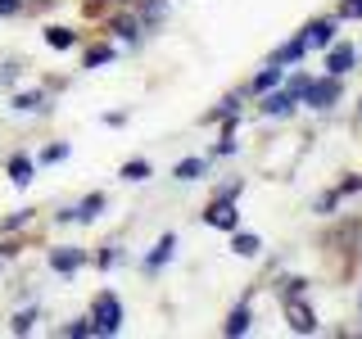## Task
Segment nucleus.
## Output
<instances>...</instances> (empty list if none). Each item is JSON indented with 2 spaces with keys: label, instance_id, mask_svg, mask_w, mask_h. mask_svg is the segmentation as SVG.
Segmentation results:
<instances>
[{
  "label": "nucleus",
  "instance_id": "obj_1",
  "mask_svg": "<svg viewBox=\"0 0 362 339\" xmlns=\"http://www.w3.org/2000/svg\"><path fill=\"white\" fill-rule=\"evenodd\" d=\"M90 321H95V331L100 335H118L122 331V303H118V294H95V303H90Z\"/></svg>",
  "mask_w": 362,
  "mask_h": 339
},
{
  "label": "nucleus",
  "instance_id": "obj_2",
  "mask_svg": "<svg viewBox=\"0 0 362 339\" xmlns=\"http://www.w3.org/2000/svg\"><path fill=\"white\" fill-rule=\"evenodd\" d=\"M204 222L209 226H218V231H235L240 226V208H235V199H226V195H218L204 208Z\"/></svg>",
  "mask_w": 362,
  "mask_h": 339
},
{
  "label": "nucleus",
  "instance_id": "obj_3",
  "mask_svg": "<svg viewBox=\"0 0 362 339\" xmlns=\"http://www.w3.org/2000/svg\"><path fill=\"white\" fill-rule=\"evenodd\" d=\"M339 100V77H322V82H308V90H303V105H313V109H331Z\"/></svg>",
  "mask_w": 362,
  "mask_h": 339
},
{
  "label": "nucleus",
  "instance_id": "obj_4",
  "mask_svg": "<svg viewBox=\"0 0 362 339\" xmlns=\"http://www.w3.org/2000/svg\"><path fill=\"white\" fill-rule=\"evenodd\" d=\"M286 321H290L294 335H313V331H317V312L299 299V294H294V299H286Z\"/></svg>",
  "mask_w": 362,
  "mask_h": 339
},
{
  "label": "nucleus",
  "instance_id": "obj_5",
  "mask_svg": "<svg viewBox=\"0 0 362 339\" xmlns=\"http://www.w3.org/2000/svg\"><path fill=\"white\" fill-rule=\"evenodd\" d=\"M82 263H86V254H82L77 244H64V249H54V254H50V267L59 271V276H73Z\"/></svg>",
  "mask_w": 362,
  "mask_h": 339
},
{
  "label": "nucleus",
  "instance_id": "obj_6",
  "mask_svg": "<svg viewBox=\"0 0 362 339\" xmlns=\"http://www.w3.org/2000/svg\"><path fill=\"white\" fill-rule=\"evenodd\" d=\"M267 113V118H290L294 113V95L290 90H263V105H258Z\"/></svg>",
  "mask_w": 362,
  "mask_h": 339
},
{
  "label": "nucleus",
  "instance_id": "obj_7",
  "mask_svg": "<svg viewBox=\"0 0 362 339\" xmlns=\"http://www.w3.org/2000/svg\"><path fill=\"white\" fill-rule=\"evenodd\" d=\"M299 37H303L308 50H322V45H331V37H335V23L331 18H317V23H308V28L299 32Z\"/></svg>",
  "mask_w": 362,
  "mask_h": 339
},
{
  "label": "nucleus",
  "instance_id": "obj_8",
  "mask_svg": "<svg viewBox=\"0 0 362 339\" xmlns=\"http://www.w3.org/2000/svg\"><path fill=\"white\" fill-rule=\"evenodd\" d=\"M354 59H358V54H354V45H335V50H331V54H326V73H335V77H344V73H349V68H354Z\"/></svg>",
  "mask_w": 362,
  "mask_h": 339
},
{
  "label": "nucleus",
  "instance_id": "obj_9",
  "mask_svg": "<svg viewBox=\"0 0 362 339\" xmlns=\"http://www.w3.org/2000/svg\"><path fill=\"white\" fill-rule=\"evenodd\" d=\"M303 54H308V45H303V37H294V41H286L276 54H272V64H276V68H290V64H299Z\"/></svg>",
  "mask_w": 362,
  "mask_h": 339
},
{
  "label": "nucleus",
  "instance_id": "obj_10",
  "mask_svg": "<svg viewBox=\"0 0 362 339\" xmlns=\"http://www.w3.org/2000/svg\"><path fill=\"white\" fill-rule=\"evenodd\" d=\"M173 249H177V235H163V240L150 249V258H145V271H158L168 258H173Z\"/></svg>",
  "mask_w": 362,
  "mask_h": 339
},
{
  "label": "nucleus",
  "instance_id": "obj_11",
  "mask_svg": "<svg viewBox=\"0 0 362 339\" xmlns=\"http://www.w3.org/2000/svg\"><path fill=\"white\" fill-rule=\"evenodd\" d=\"M105 213V195H86L82 208H73V222H95Z\"/></svg>",
  "mask_w": 362,
  "mask_h": 339
},
{
  "label": "nucleus",
  "instance_id": "obj_12",
  "mask_svg": "<svg viewBox=\"0 0 362 339\" xmlns=\"http://www.w3.org/2000/svg\"><path fill=\"white\" fill-rule=\"evenodd\" d=\"M45 45H50V50H73V45H77V32H68V28H45Z\"/></svg>",
  "mask_w": 362,
  "mask_h": 339
},
{
  "label": "nucleus",
  "instance_id": "obj_13",
  "mask_svg": "<svg viewBox=\"0 0 362 339\" xmlns=\"http://www.w3.org/2000/svg\"><path fill=\"white\" fill-rule=\"evenodd\" d=\"M231 249H235V254H240V258H258V249H263V240H258V235H240V226H235V240H231Z\"/></svg>",
  "mask_w": 362,
  "mask_h": 339
},
{
  "label": "nucleus",
  "instance_id": "obj_14",
  "mask_svg": "<svg viewBox=\"0 0 362 339\" xmlns=\"http://www.w3.org/2000/svg\"><path fill=\"white\" fill-rule=\"evenodd\" d=\"M14 109L18 113H41L45 109V95H41V90H18V95H14Z\"/></svg>",
  "mask_w": 362,
  "mask_h": 339
},
{
  "label": "nucleus",
  "instance_id": "obj_15",
  "mask_svg": "<svg viewBox=\"0 0 362 339\" xmlns=\"http://www.w3.org/2000/svg\"><path fill=\"white\" fill-rule=\"evenodd\" d=\"M9 181H14V186H28L32 181V158H23V154L9 158Z\"/></svg>",
  "mask_w": 362,
  "mask_h": 339
},
{
  "label": "nucleus",
  "instance_id": "obj_16",
  "mask_svg": "<svg viewBox=\"0 0 362 339\" xmlns=\"http://www.w3.org/2000/svg\"><path fill=\"white\" fill-rule=\"evenodd\" d=\"M245 331H249V308L240 303V308H231V316H226L222 335H245Z\"/></svg>",
  "mask_w": 362,
  "mask_h": 339
},
{
  "label": "nucleus",
  "instance_id": "obj_17",
  "mask_svg": "<svg viewBox=\"0 0 362 339\" xmlns=\"http://www.w3.org/2000/svg\"><path fill=\"white\" fill-rule=\"evenodd\" d=\"M281 73H286V68H276V64H267V68H263V73H258V77H254V90H258V95H263V90H272V86H281Z\"/></svg>",
  "mask_w": 362,
  "mask_h": 339
},
{
  "label": "nucleus",
  "instance_id": "obj_18",
  "mask_svg": "<svg viewBox=\"0 0 362 339\" xmlns=\"http://www.w3.org/2000/svg\"><path fill=\"white\" fill-rule=\"evenodd\" d=\"M109 28L118 32V37H127V41H136V32H141V18H136V14H118V18L109 23Z\"/></svg>",
  "mask_w": 362,
  "mask_h": 339
},
{
  "label": "nucleus",
  "instance_id": "obj_19",
  "mask_svg": "<svg viewBox=\"0 0 362 339\" xmlns=\"http://www.w3.org/2000/svg\"><path fill=\"white\" fill-rule=\"evenodd\" d=\"M173 177H177V181H195V177H204V158H181V163L173 167Z\"/></svg>",
  "mask_w": 362,
  "mask_h": 339
},
{
  "label": "nucleus",
  "instance_id": "obj_20",
  "mask_svg": "<svg viewBox=\"0 0 362 339\" xmlns=\"http://www.w3.org/2000/svg\"><path fill=\"white\" fill-rule=\"evenodd\" d=\"M64 335H68V339H86V335H100V331H95V321L77 316V321H68V326H64Z\"/></svg>",
  "mask_w": 362,
  "mask_h": 339
},
{
  "label": "nucleus",
  "instance_id": "obj_21",
  "mask_svg": "<svg viewBox=\"0 0 362 339\" xmlns=\"http://www.w3.org/2000/svg\"><path fill=\"white\" fill-rule=\"evenodd\" d=\"M150 177V163L145 158H132V163H122V181H145Z\"/></svg>",
  "mask_w": 362,
  "mask_h": 339
},
{
  "label": "nucleus",
  "instance_id": "obj_22",
  "mask_svg": "<svg viewBox=\"0 0 362 339\" xmlns=\"http://www.w3.org/2000/svg\"><path fill=\"white\" fill-rule=\"evenodd\" d=\"M109 59H113V45H90V50H86V68L109 64Z\"/></svg>",
  "mask_w": 362,
  "mask_h": 339
},
{
  "label": "nucleus",
  "instance_id": "obj_23",
  "mask_svg": "<svg viewBox=\"0 0 362 339\" xmlns=\"http://www.w3.org/2000/svg\"><path fill=\"white\" fill-rule=\"evenodd\" d=\"M308 82H313V77H308V73H294L286 90H290V95H294V100H303V90H308Z\"/></svg>",
  "mask_w": 362,
  "mask_h": 339
},
{
  "label": "nucleus",
  "instance_id": "obj_24",
  "mask_svg": "<svg viewBox=\"0 0 362 339\" xmlns=\"http://www.w3.org/2000/svg\"><path fill=\"white\" fill-rule=\"evenodd\" d=\"M59 158H68V145L59 141V145H45L41 150V163H59Z\"/></svg>",
  "mask_w": 362,
  "mask_h": 339
},
{
  "label": "nucleus",
  "instance_id": "obj_25",
  "mask_svg": "<svg viewBox=\"0 0 362 339\" xmlns=\"http://www.w3.org/2000/svg\"><path fill=\"white\" fill-rule=\"evenodd\" d=\"M145 23H163V0H145Z\"/></svg>",
  "mask_w": 362,
  "mask_h": 339
},
{
  "label": "nucleus",
  "instance_id": "obj_26",
  "mask_svg": "<svg viewBox=\"0 0 362 339\" xmlns=\"http://www.w3.org/2000/svg\"><path fill=\"white\" fill-rule=\"evenodd\" d=\"M303 285H308L303 276H290V280H281V294H286V299H294V294H303Z\"/></svg>",
  "mask_w": 362,
  "mask_h": 339
},
{
  "label": "nucleus",
  "instance_id": "obj_27",
  "mask_svg": "<svg viewBox=\"0 0 362 339\" xmlns=\"http://www.w3.org/2000/svg\"><path fill=\"white\" fill-rule=\"evenodd\" d=\"M32 321H37V312H32V308H28V312H18V316H14V335H28V331H32Z\"/></svg>",
  "mask_w": 362,
  "mask_h": 339
},
{
  "label": "nucleus",
  "instance_id": "obj_28",
  "mask_svg": "<svg viewBox=\"0 0 362 339\" xmlns=\"http://www.w3.org/2000/svg\"><path fill=\"white\" fill-rule=\"evenodd\" d=\"M339 18H362V0H339Z\"/></svg>",
  "mask_w": 362,
  "mask_h": 339
},
{
  "label": "nucleus",
  "instance_id": "obj_29",
  "mask_svg": "<svg viewBox=\"0 0 362 339\" xmlns=\"http://www.w3.org/2000/svg\"><path fill=\"white\" fill-rule=\"evenodd\" d=\"M50 5H54V0H23L18 9H28V14H41V9H50Z\"/></svg>",
  "mask_w": 362,
  "mask_h": 339
},
{
  "label": "nucleus",
  "instance_id": "obj_30",
  "mask_svg": "<svg viewBox=\"0 0 362 339\" xmlns=\"http://www.w3.org/2000/svg\"><path fill=\"white\" fill-rule=\"evenodd\" d=\"M335 199H339V190H331V195H322V199H317V213H331V208H335Z\"/></svg>",
  "mask_w": 362,
  "mask_h": 339
},
{
  "label": "nucleus",
  "instance_id": "obj_31",
  "mask_svg": "<svg viewBox=\"0 0 362 339\" xmlns=\"http://www.w3.org/2000/svg\"><path fill=\"white\" fill-rule=\"evenodd\" d=\"M349 190H362V177H344V181H339V195H349Z\"/></svg>",
  "mask_w": 362,
  "mask_h": 339
},
{
  "label": "nucleus",
  "instance_id": "obj_32",
  "mask_svg": "<svg viewBox=\"0 0 362 339\" xmlns=\"http://www.w3.org/2000/svg\"><path fill=\"white\" fill-rule=\"evenodd\" d=\"M23 222H28V213H14V218H5V222H0V226H5V231H18Z\"/></svg>",
  "mask_w": 362,
  "mask_h": 339
},
{
  "label": "nucleus",
  "instance_id": "obj_33",
  "mask_svg": "<svg viewBox=\"0 0 362 339\" xmlns=\"http://www.w3.org/2000/svg\"><path fill=\"white\" fill-rule=\"evenodd\" d=\"M14 73H18V64H5L0 68V82H14Z\"/></svg>",
  "mask_w": 362,
  "mask_h": 339
},
{
  "label": "nucleus",
  "instance_id": "obj_34",
  "mask_svg": "<svg viewBox=\"0 0 362 339\" xmlns=\"http://www.w3.org/2000/svg\"><path fill=\"white\" fill-rule=\"evenodd\" d=\"M18 5H23V0H0V14H14Z\"/></svg>",
  "mask_w": 362,
  "mask_h": 339
},
{
  "label": "nucleus",
  "instance_id": "obj_35",
  "mask_svg": "<svg viewBox=\"0 0 362 339\" xmlns=\"http://www.w3.org/2000/svg\"><path fill=\"white\" fill-rule=\"evenodd\" d=\"M358 113H362V105H358Z\"/></svg>",
  "mask_w": 362,
  "mask_h": 339
}]
</instances>
